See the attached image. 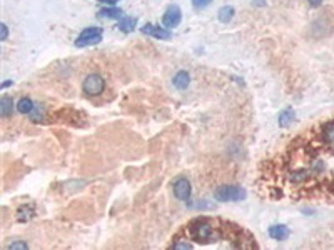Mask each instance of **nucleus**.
<instances>
[{"label": "nucleus", "instance_id": "39448f33", "mask_svg": "<svg viewBox=\"0 0 334 250\" xmlns=\"http://www.w3.org/2000/svg\"><path fill=\"white\" fill-rule=\"evenodd\" d=\"M180 20H182V12H180V7L172 3L166 8L164 15H162V25L166 28H174L177 27Z\"/></svg>", "mask_w": 334, "mask_h": 250}, {"label": "nucleus", "instance_id": "412c9836", "mask_svg": "<svg viewBox=\"0 0 334 250\" xmlns=\"http://www.w3.org/2000/svg\"><path fill=\"white\" fill-rule=\"evenodd\" d=\"M211 2L212 0H192V7L199 10V8H206Z\"/></svg>", "mask_w": 334, "mask_h": 250}, {"label": "nucleus", "instance_id": "f03ea898", "mask_svg": "<svg viewBox=\"0 0 334 250\" xmlns=\"http://www.w3.org/2000/svg\"><path fill=\"white\" fill-rule=\"evenodd\" d=\"M247 197V192L241 185H221L214 190L217 202H241Z\"/></svg>", "mask_w": 334, "mask_h": 250}, {"label": "nucleus", "instance_id": "20e7f679", "mask_svg": "<svg viewBox=\"0 0 334 250\" xmlns=\"http://www.w3.org/2000/svg\"><path fill=\"white\" fill-rule=\"evenodd\" d=\"M82 90L89 97H97L106 90V80L99 74H89L82 82Z\"/></svg>", "mask_w": 334, "mask_h": 250}, {"label": "nucleus", "instance_id": "9d476101", "mask_svg": "<svg viewBox=\"0 0 334 250\" xmlns=\"http://www.w3.org/2000/svg\"><path fill=\"white\" fill-rule=\"evenodd\" d=\"M137 27V18L136 17H122L117 23V28L124 33H131L134 32V28Z\"/></svg>", "mask_w": 334, "mask_h": 250}, {"label": "nucleus", "instance_id": "f3484780", "mask_svg": "<svg viewBox=\"0 0 334 250\" xmlns=\"http://www.w3.org/2000/svg\"><path fill=\"white\" fill-rule=\"evenodd\" d=\"M323 140L326 143H334V120L323 125Z\"/></svg>", "mask_w": 334, "mask_h": 250}, {"label": "nucleus", "instance_id": "4be33fe9", "mask_svg": "<svg viewBox=\"0 0 334 250\" xmlns=\"http://www.w3.org/2000/svg\"><path fill=\"white\" fill-rule=\"evenodd\" d=\"M7 37H8V27H7V23L2 22V23H0V40L5 42Z\"/></svg>", "mask_w": 334, "mask_h": 250}, {"label": "nucleus", "instance_id": "0eeeda50", "mask_svg": "<svg viewBox=\"0 0 334 250\" xmlns=\"http://www.w3.org/2000/svg\"><path fill=\"white\" fill-rule=\"evenodd\" d=\"M141 32L144 33V35H151L154 38H159V40H169V38L172 37V33H170L169 28L161 27V25H154V23H146V25L141 28Z\"/></svg>", "mask_w": 334, "mask_h": 250}, {"label": "nucleus", "instance_id": "f257e3e1", "mask_svg": "<svg viewBox=\"0 0 334 250\" xmlns=\"http://www.w3.org/2000/svg\"><path fill=\"white\" fill-rule=\"evenodd\" d=\"M187 235L195 244H212L222 239V227H219L212 219L199 217L187 225Z\"/></svg>", "mask_w": 334, "mask_h": 250}, {"label": "nucleus", "instance_id": "5701e85b", "mask_svg": "<svg viewBox=\"0 0 334 250\" xmlns=\"http://www.w3.org/2000/svg\"><path fill=\"white\" fill-rule=\"evenodd\" d=\"M8 250H17V249H22V250H27L28 249V244L27 242H13L7 247Z\"/></svg>", "mask_w": 334, "mask_h": 250}, {"label": "nucleus", "instance_id": "423d86ee", "mask_svg": "<svg viewBox=\"0 0 334 250\" xmlns=\"http://www.w3.org/2000/svg\"><path fill=\"white\" fill-rule=\"evenodd\" d=\"M172 190H174L175 199L180 200V202H187L190 199V194H192L190 182L185 179V177H179V179L174 182Z\"/></svg>", "mask_w": 334, "mask_h": 250}, {"label": "nucleus", "instance_id": "a211bd4d", "mask_svg": "<svg viewBox=\"0 0 334 250\" xmlns=\"http://www.w3.org/2000/svg\"><path fill=\"white\" fill-rule=\"evenodd\" d=\"M309 175H311V170L309 169H298L291 174V180H293L294 184H301V182H306L309 179Z\"/></svg>", "mask_w": 334, "mask_h": 250}, {"label": "nucleus", "instance_id": "2eb2a0df", "mask_svg": "<svg viewBox=\"0 0 334 250\" xmlns=\"http://www.w3.org/2000/svg\"><path fill=\"white\" fill-rule=\"evenodd\" d=\"M234 13H236V10H234V7H232V5H224V7L219 8L217 18H219V20H221L222 23H227V22H231V20H232Z\"/></svg>", "mask_w": 334, "mask_h": 250}, {"label": "nucleus", "instance_id": "393cba45", "mask_svg": "<svg viewBox=\"0 0 334 250\" xmlns=\"http://www.w3.org/2000/svg\"><path fill=\"white\" fill-rule=\"evenodd\" d=\"M308 2L311 3L313 7H319V5H321V3H323V0H308Z\"/></svg>", "mask_w": 334, "mask_h": 250}, {"label": "nucleus", "instance_id": "f8f14e48", "mask_svg": "<svg viewBox=\"0 0 334 250\" xmlns=\"http://www.w3.org/2000/svg\"><path fill=\"white\" fill-rule=\"evenodd\" d=\"M13 114V100L10 97L0 99V117L8 119Z\"/></svg>", "mask_w": 334, "mask_h": 250}, {"label": "nucleus", "instance_id": "dca6fc26", "mask_svg": "<svg viewBox=\"0 0 334 250\" xmlns=\"http://www.w3.org/2000/svg\"><path fill=\"white\" fill-rule=\"evenodd\" d=\"M33 107H35V104H33L32 99H28V97H22L17 102V105H15V109L20 114H30L32 110H33Z\"/></svg>", "mask_w": 334, "mask_h": 250}, {"label": "nucleus", "instance_id": "7ed1b4c3", "mask_svg": "<svg viewBox=\"0 0 334 250\" xmlns=\"http://www.w3.org/2000/svg\"><path fill=\"white\" fill-rule=\"evenodd\" d=\"M102 37H104L102 28L87 27V28H84V30L79 33L77 38H75V47H79V49H84V47L95 45V44H99V42L102 40Z\"/></svg>", "mask_w": 334, "mask_h": 250}, {"label": "nucleus", "instance_id": "6ab92c4d", "mask_svg": "<svg viewBox=\"0 0 334 250\" xmlns=\"http://www.w3.org/2000/svg\"><path fill=\"white\" fill-rule=\"evenodd\" d=\"M45 117V109L42 104H35V107H33V110L30 112V119L33 120V122H40L42 119Z\"/></svg>", "mask_w": 334, "mask_h": 250}, {"label": "nucleus", "instance_id": "4468645a", "mask_svg": "<svg viewBox=\"0 0 334 250\" xmlns=\"http://www.w3.org/2000/svg\"><path fill=\"white\" fill-rule=\"evenodd\" d=\"M122 13L124 12L117 7H106V8H102V10H99V17L100 18H119V20H121Z\"/></svg>", "mask_w": 334, "mask_h": 250}, {"label": "nucleus", "instance_id": "aec40b11", "mask_svg": "<svg viewBox=\"0 0 334 250\" xmlns=\"http://www.w3.org/2000/svg\"><path fill=\"white\" fill-rule=\"evenodd\" d=\"M194 245L189 244L187 240H177V242L172 244V249H192Z\"/></svg>", "mask_w": 334, "mask_h": 250}, {"label": "nucleus", "instance_id": "a878e982", "mask_svg": "<svg viewBox=\"0 0 334 250\" xmlns=\"http://www.w3.org/2000/svg\"><path fill=\"white\" fill-rule=\"evenodd\" d=\"M12 84H13V80H5V82H3V84H2V87H0V89L3 90V89H7L8 85H12Z\"/></svg>", "mask_w": 334, "mask_h": 250}, {"label": "nucleus", "instance_id": "6e6552de", "mask_svg": "<svg viewBox=\"0 0 334 250\" xmlns=\"http://www.w3.org/2000/svg\"><path fill=\"white\" fill-rule=\"evenodd\" d=\"M267 234H269V237L271 239H274V240H286L291 235V232H289V229L286 227V225H271L269 229H267Z\"/></svg>", "mask_w": 334, "mask_h": 250}, {"label": "nucleus", "instance_id": "ddd939ff", "mask_svg": "<svg viewBox=\"0 0 334 250\" xmlns=\"http://www.w3.org/2000/svg\"><path fill=\"white\" fill-rule=\"evenodd\" d=\"M296 119V114H294V110L291 109V107H286L283 112L279 114V127H283V128H286V127H289L291 124H293V120Z\"/></svg>", "mask_w": 334, "mask_h": 250}, {"label": "nucleus", "instance_id": "1a4fd4ad", "mask_svg": "<svg viewBox=\"0 0 334 250\" xmlns=\"http://www.w3.org/2000/svg\"><path fill=\"white\" fill-rule=\"evenodd\" d=\"M172 84H174V87L177 90H185L189 87V84H190V75L185 70H180V72H177V74L174 75Z\"/></svg>", "mask_w": 334, "mask_h": 250}, {"label": "nucleus", "instance_id": "9b49d317", "mask_svg": "<svg viewBox=\"0 0 334 250\" xmlns=\"http://www.w3.org/2000/svg\"><path fill=\"white\" fill-rule=\"evenodd\" d=\"M33 215H35L33 205H22L17 210V222H28V220L33 219Z\"/></svg>", "mask_w": 334, "mask_h": 250}, {"label": "nucleus", "instance_id": "bb28decb", "mask_svg": "<svg viewBox=\"0 0 334 250\" xmlns=\"http://www.w3.org/2000/svg\"><path fill=\"white\" fill-rule=\"evenodd\" d=\"M252 3H254V5H257V7L266 5V2H264V0H254V2H252Z\"/></svg>", "mask_w": 334, "mask_h": 250}, {"label": "nucleus", "instance_id": "b1692460", "mask_svg": "<svg viewBox=\"0 0 334 250\" xmlns=\"http://www.w3.org/2000/svg\"><path fill=\"white\" fill-rule=\"evenodd\" d=\"M97 2H100V3H106V5H116V3L119 2V0H97Z\"/></svg>", "mask_w": 334, "mask_h": 250}]
</instances>
